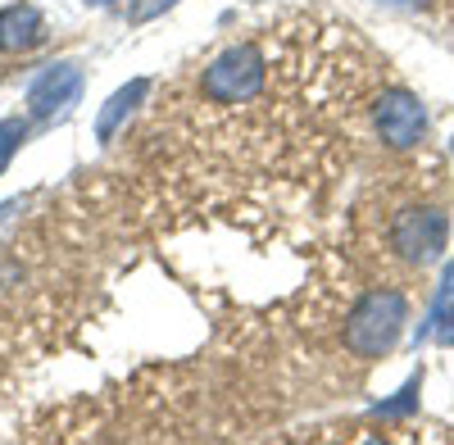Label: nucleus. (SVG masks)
Returning <instances> with one entry per match:
<instances>
[{"mask_svg":"<svg viewBox=\"0 0 454 445\" xmlns=\"http://www.w3.org/2000/svg\"><path fill=\"white\" fill-rule=\"evenodd\" d=\"M400 327H404V301L395 291H372L355 305V314L346 323V346L364 359H377L395 346Z\"/></svg>","mask_w":454,"mask_h":445,"instance_id":"nucleus-1","label":"nucleus"},{"mask_svg":"<svg viewBox=\"0 0 454 445\" xmlns=\"http://www.w3.org/2000/svg\"><path fill=\"white\" fill-rule=\"evenodd\" d=\"M259 82H263V64H259V55L254 51H227L223 59H214L209 64V73H205V91L214 96V100H246V96H254L259 91Z\"/></svg>","mask_w":454,"mask_h":445,"instance_id":"nucleus-2","label":"nucleus"},{"mask_svg":"<svg viewBox=\"0 0 454 445\" xmlns=\"http://www.w3.org/2000/svg\"><path fill=\"white\" fill-rule=\"evenodd\" d=\"M377 132H382V141L395 145V151H409V145H419L423 132H427L423 105L413 100L409 91H387L382 100H377Z\"/></svg>","mask_w":454,"mask_h":445,"instance_id":"nucleus-3","label":"nucleus"},{"mask_svg":"<svg viewBox=\"0 0 454 445\" xmlns=\"http://www.w3.org/2000/svg\"><path fill=\"white\" fill-rule=\"evenodd\" d=\"M395 246L404 259L413 264H432V259L445 250V214L436 209H409L395 222Z\"/></svg>","mask_w":454,"mask_h":445,"instance_id":"nucleus-4","label":"nucleus"},{"mask_svg":"<svg viewBox=\"0 0 454 445\" xmlns=\"http://www.w3.org/2000/svg\"><path fill=\"white\" fill-rule=\"evenodd\" d=\"M78 68L73 64H55V68H46L42 78L32 82V91H27V105H32V114L36 119H51V114H59V109L78 96Z\"/></svg>","mask_w":454,"mask_h":445,"instance_id":"nucleus-5","label":"nucleus"},{"mask_svg":"<svg viewBox=\"0 0 454 445\" xmlns=\"http://www.w3.org/2000/svg\"><path fill=\"white\" fill-rule=\"evenodd\" d=\"M36 42H42V14L32 5L0 10V51H27Z\"/></svg>","mask_w":454,"mask_h":445,"instance_id":"nucleus-6","label":"nucleus"},{"mask_svg":"<svg viewBox=\"0 0 454 445\" xmlns=\"http://www.w3.org/2000/svg\"><path fill=\"white\" fill-rule=\"evenodd\" d=\"M141 91H145V87L137 82V87H128V91H119V96L109 100V109H105V114H100V137H109V132H114V123H119V119L128 114V109H132V100H137Z\"/></svg>","mask_w":454,"mask_h":445,"instance_id":"nucleus-7","label":"nucleus"},{"mask_svg":"<svg viewBox=\"0 0 454 445\" xmlns=\"http://www.w3.org/2000/svg\"><path fill=\"white\" fill-rule=\"evenodd\" d=\"M23 141V123L19 119H10V123H0V168L10 164V155H14V145Z\"/></svg>","mask_w":454,"mask_h":445,"instance_id":"nucleus-8","label":"nucleus"},{"mask_svg":"<svg viewBox=\"0 0 454 445\" xmlns=\"http://www.w3.org/2000/svg\"><path fill=\"white\" fill-rule=\"evenodd\" d=\"M96 5H105V0H96Z\"/></svg>","mask_w":454,"mask_h":445,"instance_id":"nucleus-9","label":"nucleus"}]
</instances>
